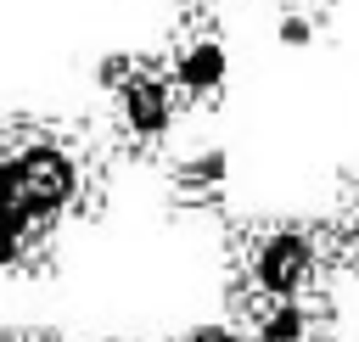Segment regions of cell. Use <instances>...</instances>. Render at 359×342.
Here are the masks:
<instances>
[{"mask_svg": "<svg viewBox=\"0 0 359 342\" xmlns=\"http://www.w3.org/2000/svg\"><path fill=\"white\" fill-rule=\"evenodd\" d=\"M163 67L174 73V84H180L185 101H219L224 84H230V50H224V34H219L202 11H191V17L168 34Z\"/></svg>", "mask_w": 359, "mask_h": 342, "instance_id": "4", "label": "cell"}, {"mask_svg": "<svg viewBox=\"0 0 359 342\" xmlns=\"http://www.w3.org/2000/svg\"><path fill=\"white\" fill-rule=\"evenodd\" d=\"M219 196H224V157H219V151H202V157L180 163V174H174V202H185V207H213Z\"/></svg>", "mask_w": 359, "mask_h": 342, "instance_id": "6", "label": "cell"}, {"mask_svg": "<svg viewBox=\"0 0 359 342\" xmlns=\"http://www.w3.org/2000/svg\"><path fill=\"white\" fill-rule=\"evenodd\" d=\"M247 331H252V342H337L325 292H320V297L252 303V308H247Z\"/></svg>", "mask_w": 359, "mask_h": 342, "instance_id": "5", "label": "cell"}, {"mask_svg": "<svg viewBox=\"0 0 359 342\" xmlns=\"http://www.w3.org/2000/svg\"><path fill=\"white\" fill-rule=\"evenodd\" d=\"M101 151L90 135L45 118H11L6 123V157H0V185H6V264L28 269L34 258L50 252L56 230L67 219H84L101 202Z\"/></svg>", "mask_w": 359, "mask_h": 342, "instance_id": "1", "label": "cell"}, {"mask_svg": "<svg viewBox=\"0 0 359 342\" xmlns=\"http://www.w3.org/2000/svg\"><path fill=\"white\" fill-rule=\"evenodd\" d=\"M0 342H56V336H39V331H6Z\"/></svg>", "mask_w": 359, "mask_h": 342, "instance_id": "9", "label": "cell"}, {"mask_svg": "<svg viewBox=\"0 0 359 342\" xmlns=\"http://www.w3.org/2000/svg\"><path fill=\"white\" fill-rule=\"evenodd\" d=\"M280 6H292V0H280Z\"/></svg>", "mask_w": 359, "mask_h": 342, "instance_id": "10", "label": "cell"}, {"mask_svg": "<svg viewBox=\"0 0 359 342\" xmlns=\"http://www.w3.org/2000/svg\"><path fill=\"white\" fill-rule=\"evenodd\" d=\"M174 342H252V331H247V325H191V331L174 336Z\"/></svg>", "mask_w": 359, "mask_h": 342, "instance_id": "8", "label": "cell"}, {"mask_svg": "<svg viewBox=\"0 0 359 342\" xmlns=\"http://www.w3.org/2000/svg\"><path fill=\"white\" fill-rule=\"evenodd\" d=\"M101 84H107V107H112V129L129 151H157L174 135V118L185 107L174 73L163 62H140V56H107L101 62Z\"/></svg>", "mask_w": 359, "mask_h": 342, "instance_id": "3", "label": "cell"}, {"mask_svg": "<svg viewBox=\"0 0 359 342\" xmlns=\"http://www.w3.org/2000/svg\"><path fill=\"white\" fill-rule=\"evenodd\" d=\"M224 252H230V292L241 308L275 303V297H320L331 264H342L331 224H303V219L236 224Z\"/></svg>", "mask_w": 359, "mask_h": 342, "instance_id": "2", "label": "cell"}, {"mask_svg": "<svg viewBox=\"0 0 359 342\" xmlns=\"http://www.w3.org/2000/svg\"><path fill=\"white\" fill-rule=\"evenodd\" d=\"M331 241H337V258L342 264H359V185L342 191V202L331 213Z\"/></svg>", "mask_w": 359, "mask_h": 342, "instance_id": "7", "label": "cell"}]
</instances>
